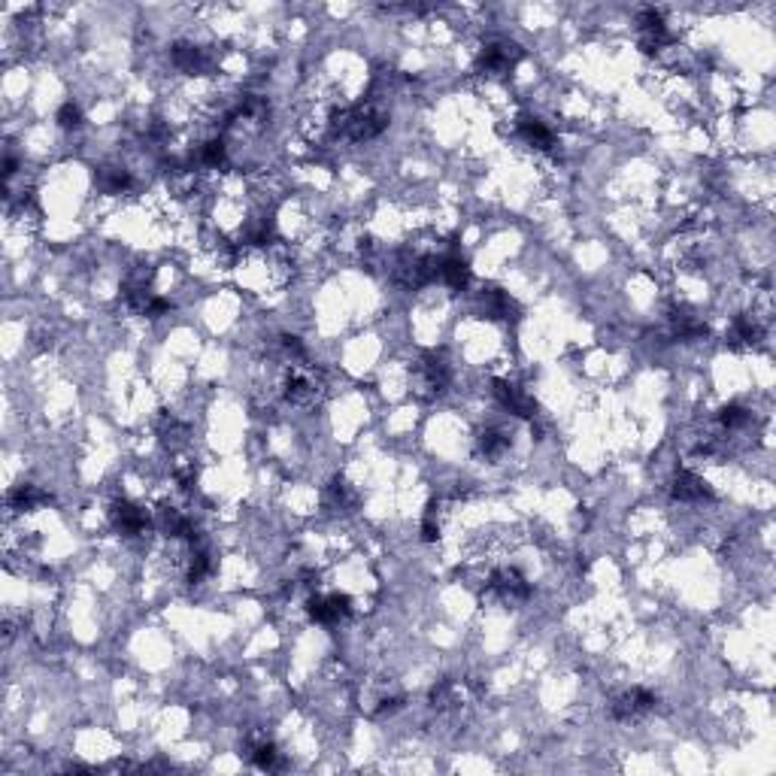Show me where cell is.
Masks as SVG:
<instances>
[{
  "instance_id": "7a4b0ae2",
  "label": "cell",
  "mask_w": 776,
  "mask_h": 776,
  "mask_svg": "<svg viewBox=\"0 0 776 776\" xmlns=\"http://www.w3.org/2000/svg\"><path fill=\"white\" fill-rule=\"evenodd\" d=\"M486 589L500 600V604H522V600H528L531 595L528 580H525L516 567H498V571H491L486 580Z\"/></svg>"
},
{
  "instance_id": "6da1fadb",
  "label": "cell",
  "mask_w": 776,
  "mask_h": 776,
  "mask_svg": "<svg viewBox=\"0 0 776 776\" xmlns=\"http://www.w3.org/2000/svg\"><path fill=\"white\" fill-rule=\"evenodd\" d=\"M655 704H658V698L653 691L644 686H634V689L619 691V695L610 700V716L616 722H640L644 716L655 710Z\"/></svg>"
},
{
  "instance_id": "8992f818",
  "label": "cell",
  "mask_w": 776,
  "mask_h": 776,
  "mask_svg": "<svg viewBox=\"0 0 776 776\" xmlns=\"http://www.w3.org/2000/svg\"><path fill=\"white\" fill-rule=\"evenodd\" d=\"M477 452L479 458H486V461H500L507 452H510V437H507L500 428H486L479 431L477 437Z\"/></svg>"
},
{
  "instance_id": "52a82bcc",
  "label": "cell",
  "mask_w": 776,
  "mask_h": 776,
  "mask_svg": "<svg viewBox=\"0 0 776 776\" xmlns=\"http://www.w3.org/2000/svg\"><path fill=\"white\" fill-rule=\"evenodd\" d=\"M252 764L255 767H261V771H277V767L282 764V758H279V749L270 744V740H258V744L252 746Z\"/></svg>"
},
{
  "instance_id": "5b68a950",
  "label": "cell",
  "mask_w": 776,
  "mask_h": 776,
  "mask_svg": "<svg viewBox=\"0 0 776 776\" xmlns=\"http://www.w3.org/2000/svg\"><path fill=\"white\" fill-rule=\"evenodd\" d=\"M673 498L680 500V504H704V500H713V491L710 486H707L704 479L698 477V473L691 470H682L677 479H673Z\"/></svg>"
},
{
  "instance_id": "277c9868",
  "label": "cell",
  "mask_w": 776,
  "mask_h": 776,
  "mask_svg": "<svg viewBox=\"0 0 776 776\" xmlns=\"http://www.w3.org/2000/svg\"><path fill=\"white\" fill-rule=\"evenodd\" d=\"M113 525H115V531L124 534V537H143V534L149 531V516H146V510H140L137 504L122 500V504L113 507Z\"/></svg>"
},
{
  "instance_id": "ba28073f",
  "label": "cell",
  "mask_w": 776,
  "mask_h": 776,
  "mask_svg": "<svg viewBox=\"0 0 776 776\" xmlns=\"http://www.w3.org/2000/svg\"><path fill=\"white\" fill-rule=\"evenodd\" d=\"M58 124H61L64 131H79L82 128V110L77 104H64L61 110H58Z\"/></svg>"
},
{
  "instance_id": "3957f363",
  "label": "cell",
  "mask_w": 776,
  "mask_h": 776,
  "mask_svg": "<svg viewBox=\"0 0 776 776\" xmlns=\"http://www.w3.org/2000/svg\"><path fill=\"white\" fill-rule=\"evenodd\" d=\"M306 613L319 625H337L352 613V600L346 595H322V591H315V595L306 600Z\"/></svg>"
}]
</instances>
